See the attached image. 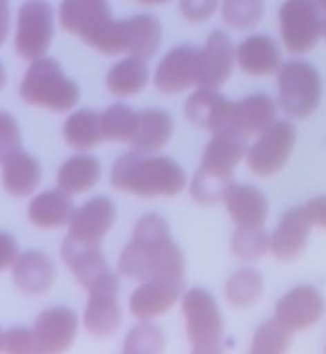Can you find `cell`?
Instances as JSON below:
<instances>
[{"mask_svg": "<svg viewBox=\"0 0 326 354\" xmlns=\"http://www.w3.org/2000/svg\"><path fill=\"white\" fill-rule=\"evenodd\" d=\"M119 274L126 279L163 281L185 286V259L171 239L167 221L148 213L137 221L131 244L119 255Z\"/></svg>", "mask_w": 326, "mask_h": 354, "instance_id": "obj_1", "label": "cell"}, {"mask_svg": "<svg viewBox=\"0 0 326 354\" xmlns=\"http://www.w3.org/2000/svg\"><path fill=\"white\" fill-rule=\"evenodd\" d=\"M229 185H231V178L215 175V173L200 167L191 182V196L200 204H215L226 196Z\"/></svg>", "mask_w": 326, "mask_h": 354, "instance_id": "obj_37", "label": "cell"}, {"mask_svg": "<svg viewBox=\"0 0 326 354\" xmlns=\"http://www.w3.org/2000/svg\"><path fill=\"white\" fill-rule=\"evenodd\" d=\"M0 349H2V353H39L33 330H28V328L21 327L10 328V330L2 333Z\"/></svg>", "mask_w": 326, "mask_h": 354, "instance_id": "obj_39", "label": "cell"}, {"mask_svg": "<svg viewBox=\"0 0 326 354\" xmlns=\"http://www.w3.org/2000/svg\"><path fill=\"white\" fill-rule=\"evenodd\" d=\"M103 116V131L111 142H132L137 131V114L125 105H112Z\"/></svg>", "mask_w": 326, "mask_h": 354, "instance_id": "obj_35", "label": "cell"}, {"mask_svg": "<svg viewBox=\"0 0 326 354\" xmlns=\"http://www.w3.org/2000/svg\"><path fill=\"white\" fill-rule=\"evenodd\" d=\"M317 2H319V6H321L323 10H325V13H326V0H317Z\"/></svg>", "mask_w": 326, "mask_h": 354, "instance_id": "obj_45", "label": "cell"}, {"mask_svg": "<svg viewBox=\"0 0 326 354\" xmlns=\"http://www.w3.org/2000/svg\"><path fill=\"white\" fill-rule=\"evenodd\" d=\"M101 175L99 162L92 156H74L61 165L57 175L59 187L70 195L84 193L97 184Z\"/></svg>", "mask_w": 326, "mask_h": 354, "instance_id": "obj_29", "label": "cell"}, {"mask_svg": "<svg viewBox=\"0 0 326 354\" xmlns=\"http://www.w3.org/2000/svg\"><path fill=\"white\" fill-rule=\"evenodd\" d=\"M112 185L137 196H173L185 187L187 176L167 156L148 158L145 153H128L116 160L111 175Z\"/></svg>", "mask_w": 326, "mask_h": 354, "instance_id": "obj_2", "label": "cell"}, {"mask_svg": "<svg viewBox=\"0 0 326 354\" xmlns=\"http://www.w3.org/2000/svg\"><path fill=\"white\" fill-rule=\"evenodd\" d=\"M224 202L237 227H258L268 217V198L253 185L231 184Z\"/></svg>", "mask_w": 326, "mask_h": 354, "instance_id": "obj_22", "label": "cell"}, {"mask_svg": "<svg viewBox=\"0 0 326 354\" xmlns=\"http://www.w3.org/2000/svg\"><path fill=\"white\" fill-rule=\"evenodd\" d=\"M231 105L213 88H198L185 103V116L196 127L218 133L229 125Z\"/></svg>", "mask_w": 326, "mask_h": 354, "instance_id": "obj_19", "label": "cell"}, {"mask_svg": "<svg viewBox=\"0 0 326 354\" xmlns=\"http://www.w3.org/2000/svg\"><path fill=\"white\" fill-rule=\"evenodd\" d=\"M53 39V13L46 0H28L19 10L15 48L21 57H44Z\"/></svg>", "mask_w": 326, "mask_h": 354, "instance_id": "obj_8", "label": "cell"}, {"mask_svg": "<svg viewBox=\"0 0 326 354\" xmlns=\"http://www.w3.org/2000/svg\"><path fill=\"white\" fill-rule=\"evenodd\" d=\"M238 66L249 75H266L277 72L280 53L277 44L266 35H251L237 50Z\"/></svg>", "mask_w": 326, "mask_h": 354, "instance_id": "obj_27", "label": "cell"}, {"mask_svg": "<svg viewBox=\"0 0 326 354\" xmlns=\"http://www.w3.org/2000/svg\"><path fill=\"white\" fill-rule=\"evenodd\" d=\"M311 221L306 215L305 207H291L280 218L279 226L271 235V254L282 263L299 259L308 244Z\"/></svg>", "mask_w": 326, "mask_h": 354, "instance_id": "obj_16", "label": "cell"}, {"mask_svg": "<svg viewBox=\"0 0 326 354\" xmlns=\"http://www.w3.org/2000/svg\"><path fill=\"white\" fill-rule=\"evenodd\" d=\"M291 344V330L285 327L275 317L271 322H264L253 338V354H280L286 353Z\"/></svg>", "mask_w": 326, "mask_h": 354, "instance_id": "obj_34", "label": "cell"}, {"mask_svg": "<svg viewBox=\"0 0 326 354\" xmlns=\"http://www.w3.org/2000/svg\"><path fill=\"white\" fill-rule=\"evenodd\" d=\"M165 347V336L162 328L151 323H142L128 333L125 339V354H151L160 353Z\"/></svg>", "mask_w": 326, "mask_h": 354, "instance_id": "obj_38", "label": "cell"}, {"mask_svg": "<svg viewBox=\"0 0 326 354\" xmlns=\"http://www.w3.org/2000/svg\"><path fill=\"white\" fill-rule=\"evenodd\" d=\"M182 310L193 353L215 354L222 349L224 319L215 297L204 288H193L184 296Z\"/></svg>", "mask_w": 326, "mask_h": 354, "instance_id": "obj_5", "label": "cell"}, {"mask_svg": "<svg viewBox=\"0 0 326 354\" xmlns=\"http://www.w3.org/2000/svg\"><path fill=\"white\" fill-rule=\"evenodd\" d=\"M22 100L50 111H68L79 100V86L64 75L55 59L41 57L28 68L21 85Z\"/></svg>", "mask_w": 326, "mask_h": 354, "instance_id": "obj_4", "label": "cell"}, {"mask_svg": "<svg viewBox=\"0 0 326 354\" xmlns=\"http://www.w3.org/2000/svg\"><path fill=\"white\" fill-rule=\"evenodd\" d=\"M279 103L291 118L310 116L321 101V77L310 63L291 61L279 66Z\"/></svg>", "mask_w": 326, "mask_h": 354, "instance_id": "obj_6", "label": "cell"}, {"mask_svg": "<svg viewBox=\"0 0 326 354\" xmlns=\"http://www.w3.org/2000/svg\"><path fill=\"white\" fill-rule=\"evenodd\" d=\"M148 81V68L145 61L140 57L123 59L108 70L106 86L117 95H132L142 92Z\"/></svg>", "mask_w": 326, "mask_h": 354, "instance_id": "obj_30", "label": "cell"}, {"mask_svg": "<svg viewBox=\"0 0 326 354\" xmlns=\"http://www.w3.org/2000/svg\"><path fill=\"white\" fill-rule=\"evenodd\" d=\"M41 182V164L22 149L2 156V184L13 196H26L33 193Z\"/></svg>", "mask_w": 326, "mask_h": 354, "instance_id": "obj_24", "label": "cell"}, {"mask_svg": "<svg viewBox=\"0 0 326 354\" xmlns=\"http://www.w3.org/2000/svg\"><path fill=\"white\" fill-rule=\"evenodd\" d=\"M64 138L72 147H97L105 138L103 116L92 111H79L72 114L64 123Z\"/></svg>", "mask_w": 326, "mask_h": 354, "instance_id": "obj_31", "label": "cell"}, {"mask_svg": "<svg viewBox=\"0 0 326 354\" xmlns=\"http://www.w3.org/2000/svg\"><path fill=\"white\" fill-rule=\"evenodd\" d=\"M323 35L326 37V17H325V21H323Z\"/></svg>", "mask_w": 326, "mask_h": 354, "instance_id": "obj_46", "label": "cell"}, {"mask_svg": "<svg viewBox=\"0 0 326 354\" xmlns=\"http://www.w3.org/2000/svg\"><path fill=\"white\" fill-rule=\"evenodd\" d=\"M174 131L173 118L165 111H142L137 114V131L132 147L140 153H154L171 140Z\"/></svg>", "mask_w": 326, "mask_h": 354, "instance_id": "obj_28", "label": "cell"}, {"mask_svg": "<svg viewBox=\"0 0 326 354\" xmlns=\"http://www.w3.org/2000/svg\"><path fill=\"white\" fill-rule=\"evenodd\" d=\"M182 290L176 285L163 281H143L131 296V312L137 319H151L154 316L165 314L182 296Z\"/></svg>", "mask_w": 326, "mask_h": 354, "instance_id": "obj_23", "label": "cell"}, {"mask_svg": "<svg viewBox=\"0 0 326 354\" xmlns=\"http://www.w3.org/2000/svg\"><path fill=\"white\" fill-rule=\"evenodd\" d=\"M305 212L308 215V218L311 221V224L321 226L326 230V196L311 198L305 206Z\"/></svg>", "mask_w": 326, "mask_h": 354, "instance_id": "obj_43", "label": "cell"}, {"mask_svg": "<svg viewBox=\"0 0 326 354\" xmlns=\"http://www.w3.org/2000/svg\"><path fill=\"white\" fill-rule=\"evenodd\" d=\"M39 353H63L77 336V314L68 307L41 312L33 325Z\"/></svg>", "mask_w": 326, "mask_h": 354, "instance_id": "obj_13", "label": "cell"}, {"mask_svg": "<svg viewBox=\"0 0 326 354\" xmlns=\"http://www.w3.org/2000/svg\"><path fill=\"white\" fill-rule=\"evenodd\" d=\"M264 15V0H224L222 19L235 30L257 26Z\"/></svg>", "mask_w": 326, "mask_h": 354, "instance_id": "obj_36", "label": "cell"}, {"mask_svg": "<svg viewBox=\"0 0 326 354\" xmlns=\"http://www.w3.org/2000/svg\"><path fill=\"white\" fill-rule=\"evenodd\" d=\"M21 149V133H19V127H17L15 120L2 112L0 116V154L6 156V154L15 153Z\"/></svg>", "mask_w": 326, "mask_h": 354, "instance_id": "obj_40", "label": "cell"}, {"mask_svg": "<svg viewBox=\"0 0 326 354\" xmlns=\"http://www.w3.org/2000/svg\"><path fill=\"white\" fill-rule=\"evenodd\" d=\"M200 50L193 46H178L162 59L154 74V85L163 94H178L196 85L198 81Z\"/></svg>", "mask_w": 326, "mask_h": 354, "instance_id": "obj_12", "label": "cell"}, {"mask_svg": "<svg viewBox=\"0 0 326 354\" xmlns=\"http://www.w3.org/2000/svg\"><path fill=\"white\" fill-rule=\"evenodd\" d=\"M143 4H163V2H167V0H140Z\"/></svg>", "mask_w": 326, "mask_h": 354, "instance_id": "obj_44", "label": "cell"}, {"mask_svg": "<svg viewBox=\"0 0 326 354\" xmlns=\"http://www.w3.org/2000/svg\"><path fill=\"white\" fill-rule=\"evenodd\" d=\"M264 290L262 275L257 270H238L227 279L226 299L235 308H247L260 299Z\"/></svg>", "mask_w": 326, "mask_h": 354, "instance_id": "obj_32", "label": "cell"}, {"mask_svg": "<svg viewBox=\"0 0 326 354\" xmlns=\"http://www.w3.org/2000/svg\"><path fill=\"white\" fill-rule=\"evenodd\" d=\"M17 259H19V254H17L15 239L11 237L10 233H2L0 235V266L6 270L8 266L15 265Z\"/></svg>", "mask_w": 326, "mask_h": 354, "instance_id": "obj_42", "label": "cell"}, {"mask_svg": "<svg viewBox=\"0 0 326 354\" xmlns=\"http://www.w3.org/2000/svg\"><path fill=\"white\" fill-rule=\"evenodd\" d=\"M297 131L291 123L277 122L266 129L262 136L247 151V165L258 176L277 175L285 169L294 151Z\"/></svg>", "mask_w": 326, "mask_h": 354, "instance_id": "obj_10", "label": "cell"}, {"mask_svg": "<svg viewBox=\"0 0 326 354\" xmlns=\"http://www.w3.org/2000/svg\"><path fill=\"white\" fill-rule=\"evenodd\" d=\"M317 0H286L280 6V35L294 53L310 52L323 33V19Z\"/></svg>", "mask_w": 326, "mask_h": 354, "instance_id": "obj_7", "label": "cell"}, {"mask_svg": "<svg viewBox=\"0 0 326 354\" xmlns=\"http://www.w3.org/2000/svg\"><path fill=\"white\" fill-rule=\"evenodd\" d=\"M218 0H182L180 11L191 22L207 21L216 11Z\"/></svg>", "mask_w": 326, "mask_h": 354, "instance_id": "obj_41", "label": "cell"}, {"mask_svg": "<svg viewBox=\"0 0 326 354\" xmlns=\"http://www.w3.org/2000/svg\"><path fill=\"white\" fill-rule=\"evenodd\" d=\"M326 303L321 292L314 286H297L280 297L275 307V317L291 333L306 330L325 316Z\"/></svg>", "mask_w": 326, "mask_h": 354, "instance_id": "obj_11", "label": "cell"}, {"mask_svg": "<svg viewBox=\"0 0 326 354\" xmlns=\"http://www.w3.org/2000/svg\"><path fill=\"white\" fill-rule=\"evenodd\" d=\"M125 52L147 61L158 52L162 43V24L153 15H136L123 21Z\"/></svg>", "mask_w": 326, "mask_h": 354, "instance_id": "obj_25", "label": "cell"}, {"mask_svg": "<svg viewBox=\"0 0 326 354\" xmlns=\"http://www.w3.org/2000/svg\"><path fill=\"white\" fill-rule=\"evenodd\" d=\"M271 246V239L262 230L258 227H237V232L231 237V252L237 255L238 259L255 261L260 259L262 255Z\"/></svg>", "mask_w": 326, "mask_h": 354, "instance_id": "obj_33", "label": "cell"}, {"mask_svg": "<svg viewBox=\"0 0 326 354\" xmlns=\"http://www.w3.org/2000/svg\"><path fill=\"white\" fill-rule=\"evenodd\" d=\"M119 281L108 272L88 288L84 327L95 338H108L122 327L123 314L117 303Z\"/></svg>", "mask_w": 326, "mask_h": 354, "instance_id": "obj_9", "label": "cell"}, {"mask_svg": "<svg viewBox=\"0 0 326 354\" xmlns=\"http://www.w3.org/2000/svg\"><path fill=\"white\" fill-rule=\"evenodd\" d=\"M246 138L233 129H222L218 133H213L211 142L205 147L200 167L215 175L233 178V169L247 153Z\"/></svg>", "mask_w": 326, "mask_h": 354, "instance_id": "obj_17", "label": "cell"}, {"mask_svg": "<svg viewBox=\"0 0 326 354\" xmlns=\"http://www.w3.org/2000/svg\"><path fill=\"white\" fill-rule=\"evenodd\" d=\"M275 103L271 97L264 94L247 95L242 101L231 105L229 125L237 133L249 136L255 133H264L275 123Z\"/></svg>", "mask_w": 326, "mask_h": 354, "instance_id": "obj_21", "label": "cell"}, {"mask_svg": "<svg viewBox=\"0 0 326 354\" xmlns=\"http://www.w3.org/2000/svg\"><path fill=\"white\" fill-rule=\"evenodd\" d=\"M233 44L224 32H213L205 46L200 50L198 81L200 88H218L229 80L233 70Z\"/></svg>", "mask_w": 326, "mask_h": 354, "instance_id": "obj_14", "label": "cell"}, {"mask_svg": "<svg viewBox=\"0 0 326 354\" xmlns=\"http://www.w3.org/2000/svg\"><path fill=\"white\" fill-rule=\"evenodd\" d=\"M55 281V265L42 252H26L13 265V283L26 296H42Z\"/></svg>", "mask_w": 326, "mask_h": 354, "instance_id": "obj_20", "label": "cell"}, {"mask_svg": "<svg viewBox=\"0 0 326 354\" xmlns=\"http://www.w3.org/2000/svg\"><path fill=\"white\" fill-rule=\"evenodd\" d=\"M61 24L66 32L106 55L125 52L123 21L112 19L106 0H63L59 8Z\"/></svg>", "mask_w": 326, "mask_h": 354, "instance_id": "obj_3", "label": "cell"}, {"mask_svg": "<svg viewBox=\"0 0 326 354\" xmlns=\"http://www.w3.org/2000/svg\"><path fill=\"white\" fill-rule=\"evenodd\" d=\"M74 202L70 193L59 189L44 191L30 202V221L42 230H52L70 222L74 215Z\"/></svg>", "mask_w": 326, "mask_h": 354, "instance_id": "obj_26", "label": "cell"}, {"mask_svg": "<svg viewBox=\"0 0 326 354\" xmlns=\"http://www.w3.org/2000/svg\"><path fill=\"white\" fill-rule=\"evenodd\" d=\"M116 221V207L105 196L92 198L75 209L68 222L70 237L86 244H99Z\"/></svg>", "mask_w": 326, "mask_h": 354, "instance_id": "obj_15", "label": "cell"}, {"mask_svg": "<svg viewBox=\"0 0 326 354\" xmlns=\"http://www.w3.org/2000/svg\"><path fill=\"white\" fill-rule=\"evenodd\" d=\"M61 257L81 286L88 290L95 281L111 272L105 257L101 254L99 244L81 243L74 237H66L61 248Z\"/></svg>", "mask_w": 326, "mask_h": 354, "instance_id": "obj_18", "label": "cell"}]
</instances>
